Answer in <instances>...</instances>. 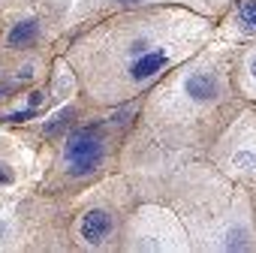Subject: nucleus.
<instances>
[{
    "label": "nucleus",
    "mask_w": 256,
    "mask_h": 253,
    "mask_svg": "<svg viewBox=\"0 0 256 253\" xmlns=\"http://www.w3.org/2000/svg\"><path fill=\"white\" fill-rule=\"evenodd\" d=\"M28 118H34V112H16V114H10V120H28Z\"/></svg>",
    "instance_id": "obj_7"
},
{
    "label": "nucleus",
    "mask_w": 256,
    "mask_h": 253,
    "mask_svg": "<svg viewBox=\"0 0 256 253\" xmlns=\"http://www.w3.org/2000/svg\"><path fill=\"white\" fill-rule=\"evenodd\" d=\"M36 34H40V22H36V18H24V22H18V24L10 30L6 42L16 46V48H22V46H30V42L36 40Z\"/></svg>",
    "instance_id": "obj_5"
},
{
    "label": "nucleus",
    "mask_w": 256,
    "mask_h": 253,
    "mask_svg": "<svg viewBox=\"0 0 256 253\" xmlns=\"http://www.w3.org/2000/svg\"><path fill=\"white\" fill-rule=\"evenodd\" d=\"M184 88H187V94H190L193 100H214V96L220 94V82H217V76H211V72H193Z\"/></svg>",
    "instance_id": "obj_4"
},
{
    "label": "nucleus",
    "mask_w": 256,
    "mask_h": 253,
    "mask_svg": "<svg viewBox=\"0 0 256 253\" xmlns=\"http://www.w3.org/2000/svg\"><path fill=\"white\" fill-rule=\"evenodd\" d=\"M250 72H253V78H256V58L250 60Z\"/></svg>",
    "instance_id": "obj_9"
},
{
    "label": "nucleus",
    "mask_w": 256,
    "mask_h": 253,
    "mask_svg": "<svg viewBox=\"0 0 256 253\" xmlns=\"http://www.w3.org/2000/svg\"><path fill=\"white\" fill-rule=\"evenodd\" d=\"M124 4H136V0H124Z\"/></svg>",
    "instance_id": "obj_11"
},
{
    "label": "nucleus",
    "mask_w": 256,
    "mask_h": 253,
    "mask_svg": "<svg viewBox=\"0 0 256 253\" xmlns=\"http://www.w3.org/2000/svg\"><path fill=\"white\" fill-rule=\"evenodd\" d=\"M238 24L244 34H256V0H241L238 4Z\"/></svg>",
    "instance_id": "obj_6"
},
{
    "label": "nucleus",
    "mask_w": 256,
    "mask_h": 253,
    "mask_svg": "<svg viewBox=\"0 0 256 253\" xmlns=\"http://www.w3.org/2000/svg\"><path fill=\"white\" fill-rule=\"evenodd\" d=\"M10 181H12V175L6 169H0V184H10Z\"/></svg>",
    "instance_id": "obj_8"
},
{
    "label": "nucleus",
    "mask_w": 256,
    "mask_h": 253,
    "mask_svg": "<svg viewBox=\"0 0 256 253\" xmlns=\"http://www.w3.org/2000/svg\"><path fill=\"white\" fill-rule=\"evenodd\" d=\"M78 229H82V238L88 244H102L108 238V232H112V217L102 208H94V211H88L82 217V226Z\"/></svg>",
    "instance_id": "obj_2"
},
{
    "label": "nucleus",
    "mask_w": 256,
    "mask_h": 253,
    "mask_svg": "<svg viewBox=\"0 0 256 253\" xmlns=\"http://www.w3.org/2000/svg\"><path fill=\"white\" fill-rule=\"evenodd\" d=\"M166 66V52H160V48H151V52H142L136 60H133V66H130V76L136 78V82H145V78H151L154 72H160Z\"/></svg>",
    "instance_id": "obj_3"
},
{
    "label": "nucleus",
    "mask_w": 256,
    "mask_h": 253,
    "mask_svg": "<svg viewBox=\"0 0 256 253\" xmlns=\"http://www.w3.org/2000/svg\"><path fill=\"white\" fill-rule=\"evenodd\" d=\"M66 163H70V172L72 175H90L100 169L102 163V154H106V145L100 139V130L96 126H84V130H76L70 139H66Z\"/></svg>",
    "instance_id": "obj_1"
},
{
    "label": "nucleus",
    "mask_w": 256,
    "mask_h": 253,
    "mask_svg": "<svg viewBox=\"0 0 256 253\" xmlns=\"http://www.w3.org/2000/svg\"><path fill=\"white\" fill-rule=\"evenodd\" d=\"M4 232H6V226H4V223H0V235H4Z\"/></svg>",
    "instance_id": "obj_10"
}]
</instances>
